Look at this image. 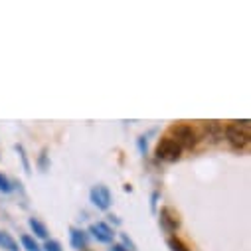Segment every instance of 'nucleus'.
Segmentation results:
<instances>
[{
    "label": "nucleus",
    "mask_w": 251,
    "mask_h": 251,
    "mask_svg": "<svg viewBox=\"0 0 251 251\" xmlns=\"http://www.w3.org/2000/svg\"><path fill=\"white\" fill-rule=\"evenodd\" d=\"M158 222H160V227H162L166 233H174V231H178L180 226H182L180 214H178L174 208H170V206H164V208L160 210Z\"/></svg>",
    "instance_id": "39448f33"
},
{
    "label": "nucleus",
    "mask_w": 251,
    "mask_h": 251,
    "mask_svg": "<svg viewBox=\"0 0 251 251\" xmlns=\"http://www.w3.org/2000/svg\"><path fill=\"white\" fill-rule=\"evenodd\" d=\"M137 147H139L141 154H147V137H139L137 139Z\"/></svg>",
    "instance_id": "a211bd4d"
},
{
    "label": "nucleus",
    "mask_w": 251,
    "mask_h": 251,
    "mask_svg": "<svg viewBox=\"0 0 251 251\" xmlns=\"http://www.w3.org/2000/svg\"><path fill=\"white\" fill-rule=\"evenodd\" d=\"M70 243L74 249H87V243H89V235L83 231V229H77V227H72L70 229Z\"/></svg>",
    "instance_id": "0eeeda50"
},
{
    "label": "nucleus",
    "mask_w": 251,
    "mask_h": 251,
    "mask_svg": "<svg viewBox=\"0 0 251 251\" xmlns=\"http://www.w3.org/2000/svg\"><path fill=\"white\" fill-rule=\"evenodd\" d=\"M154 156H156L158 160H162V162H176V160H180V156H182V149H180V145H178L174 139L164 137V139H160V141L156 143V147H154Z\"/></svg>",
    "instance_id": "7ed1b4c3"
},
{
    "label": "nucleus",
    "mask_w": 251,
    "mask_h": 251,
    "mask_svg": "<svg viewBox=\"0 0 251 251\" xmlns=\"http://www.w3.org/2000/svg\"><path fill=\"white\" fill-rule=\"evenodd\" d=\"M89 233H91L97 241H101V243H111L113 237H115L113 227L107 226L105 222H95V224H91V226H89Z\"/></svg>",
    "instance_id": "423d86ee"
},
{
    "label": "nucleus",
    "mask_w": 251,
    "mask_h": 251,
    "mask_svg": "<svg viewBox=\"0 0 251 251\" xmlns=\"http://www.w3.org/2000/svg\"><path fill=\"white\" fill-rule=\"evenodd\" d=\"M89 200L91 204L97 208V210H109L111 204H113V196H111V190L105 186V184H95L91 190H89Z\"/></svg>",
    "instance_id": "20e7f679"
},
{
    "label": "nucleus",
    "mask_w": 251,
    "mask_h": 251,
    "mask_svg": "<svg viewBox=\"0 0 251 251\" xmlns=\"http://www.w3.org/2000/svg\"><path fill=\"white\" fill-rule=\"evenodd\" d=\"M166 245L170 247V251H190V247H188L180 237H174V235L166 239Z\"/></svg>",
    "instance_id": "9b49d317"
},
{
    "label": "nucleus",
    "mask_w": 251,
    "mask_h": 251,
    "mask_svg": "<svg viewBox=\"0 0 251 251\" xmlns=\"http://www.w3.org/2000/svg\"><path fill=\"white\" fill-rule=\"evenodd\" d=\"M0 247L6 249V251H20L18 241L10 233H6V231H0Z\"/></svg>",
    "instance_id": "9d476101"
},
{
    "label": "nucleus",
    "mask_w": 251,
    "mask_h": 251,
    "mask_svg": "<svg viewBox=\"0 0 251 251\" xmlns=\"http://www.w3.org/2000/svg\"><path fill=\"white\" fill-rule=\"evenodd\" d=\"M156 202H158V192H152V196H151V210L152 212H156Z\"/></svg>",
    "instance_id": "6ab92c4d"
},
{
    "label": "nucleus",
    "mask_w": 251,
    "mask_h": 251,
    "mask_svg": "<svg viewBox=\"0 0 251 251\" xmlns=\"http://www.w3.org/2000/svg\"><path fill=\"white\" fill-rule=\"evenodd\" d=\"M42 249L44 251H64V249H61V243L55 241V239H46V243H44Z\"/></svg>",
    "instance_id": "dca6fc26"
},
{
    "label": "nucleus",
    "mask_w": 251,
    "mask_h": 251,
    "mask_svg": "<svg viewBox=\"0 0 251 251\" xmlns=\"http://www.w3.org/2000/svg\"><path fill=\"white\" fill-rule=\"evenodd\" d=\"M121 245L127 249V251H137V245H135V241L127 235V233H121Z\"/></svg>",
    "instance_id": "2eb2a0df"
},
{
    "label": "nucleus",
    "mask_w": 251,
    "mask_h": 251,
    "mask_svg": "<svg viewBox=\"0 0 251 251\" xmlns=\"http://www.w3.org/2000/svg\"><path fill=\"white\" fill-rule=\"evenodd\" d=\"M224 135H226V141L229 143V147L233 151H243L249 145V137H251V133H249V121L243 119V121L229 123L226 127V131H224Z\"/></svg>",
    "instance_id": "f257e3e1"
},
{
    "label": "nucleus",
    "mask_w": 251,
    "mask_h": 251,
    "mask_svg": "<svg viewBox=\"0 0 251 251\" xmlns=\"http://www.w3.org/2000/svg\"><path fill=\"white\" fill-rule=\"evenodd\" d=\"M28 226H30V229L34 231V235H36V237H40V239H48L50 231H48L46 224H42V222H40V220H36V218H30V220H28Z\"/></svg>",
    "instance_id": "1a4fd4ad"
},
{
    "label": "nucleus",
    "mask_w": 251,
    "mask_h": 251,
    "mask_svg": "<svg viewBox=\"0 0 251 251\" xmlns=\"http://www.w3.org/2000/svg\"><path fill=\"white\" fill-rule=\"evenodd\" d=\"M16 152H18V154H20V158H22L24 170L30 174V172H32V166H30V160H28V156H26V151H24V147H22V145H16Z\"/></svg>",
    "instance_id": "4468645a"
},
{
    "label": "nucleus",
    "mask_w": 251,
    "mask_h": 251,
    "mask_svg": "<svg viewBox=\"0 0 251 251\" xmlns=\"http://www.w3.org/2000/svg\"><path fill=\"white\" fill-rule=\"evenodd\" d=\"M109 220H111L113 224H121V220H117V216H109Z\"/></svg>",
    "instance_id": "412c9836"
},
{
    "label": "nucleus",
    "mask_w": 251,
    "mask_h": 251,
    "mask_svg": "<svg viewBox=\"0 0 251 251\" xmlns=\"http://www.w3.org/2000/svg\"><path fill=\"white\" fill-rule=\"evenodd\" d=\"M109 251H127V249H125V247H123V245H121V243H113V245H111V249H109Z\"/></svg>",
    "instance_id": "aec40b11"
},
{
    "label": "nucleus",
    "mask_w": 251,
    "mask_h": 251,
    "mask_svg": "<svg viewBox=\"0 0 251 251\" xmlns=\"http://www.w3.org/2000/svg\"><path fill=\"white\" fill-rule=\"evenodd\" d=\"M20 241H22V245H24L26 251H42V247L38 245V241H36L32 235H28V233H24V235L20 237Z\"/></svg>",
    "instance_id": "f8f14e48"
},
{
    "label": "nucleus",
    "mask_w": 251,
    "mask_h": 251,
    "mask_svg": "<svg viewBox=\"0 0 251 251\" xmlns=\"http://www.w3.org/2000/svg\"><path fill=\"white\" fill-rule=\"evenodd\" d=\"M204 131H206V137H208L212 143H218L220 139H224V127H222L218 121H208V123H204Z\"/></svg>",
    "instance_id": "6e6552de"
},
{
    "label": "nucleus",
    "mask_w": 251,
    "mask_h": 251,
    "mask_svg": "<svg viewBox=\"0 0 251 251\" xmlns=\"http://www.w3.org/2000/svg\"><path fill=\"white\" fill-rule=\"evenodd\" d=\"M38 166H40V170H48V151H46V149H44L42 154H40V162H38Z\"/></svg>",
    "instance_id": "f3484780"
},
{
    "label": "nucleus",
    "mask_w": 251,
    "mask_h": 251,
    "mask_svg": "<svg viewBox=\"0 0 251 251\" xmlns=\"http://www.w3.org/2000/svg\"><path fill=\"white\" fill-rule=\"evenodd\" d=\"M170 139H174L180 149H194L198 145V133L196 129L192 127V125H188V123H176L170 127Z\"/></svg>",
    "instance_id": "f03ea898"
},
{
    "label": "nucleus",
    "mask_w": 251,
    "mask_h": 251,
    "mask_svg": "<svg viewBox=\"0 0 251 251\" xmlns=\"http://www.w3.org/2000/svg\"><path fill=\"white\" fill-rule=\"evenodd\" d=\"M0 192H4V194H10L12 192V182L2 172H0Z\"/></svg>",
    "instance_id": "ddd939ff"
}]
</instances>
